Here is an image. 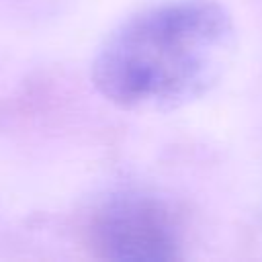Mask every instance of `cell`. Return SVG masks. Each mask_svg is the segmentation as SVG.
Wrapping results in <instances>:
<instances>
[{
	"instance_id": "6da1fadb",
	"label": "cell",
	"mask_w": 262,
	"mask_h": 262,
	"mask_svg": "<svg viewBox=\"0 0 262 262\" xmlns=\"http://www.w3.org/2000/svg\"><path fill=\"white\" fill-rule=\"evenodd\" d=\"M233 49L235 27L217 0H164L106 35L90 78L121 108L166 111L207 94L227 72Z\"/></svg>"
},
{
	"instance_id": "7a4b0ae2",
	"label": "cell",
	"mask_w": 262,
	"mask_h": 262,
	"mask_svg": "<svg viewBox=\"0 0 262 262\" xmlns=\"http://www.w3.org/2000/svg\"><path fill=\"white\" fill-rule=\"evenodd\" d=\"M90 244L104 260L170 262L180 258V229L168 205L141 190L106 199L90 221Z\"/></svg>"
}]
</instances>
